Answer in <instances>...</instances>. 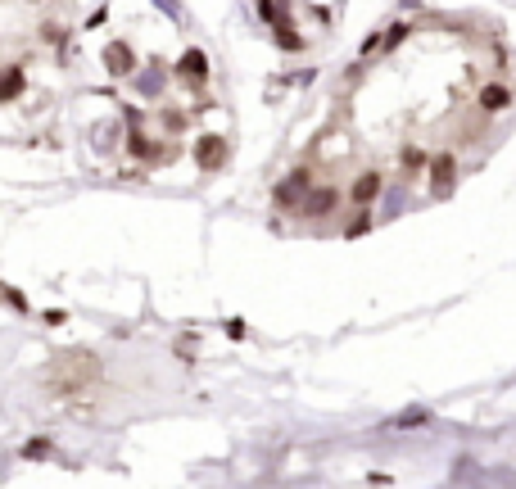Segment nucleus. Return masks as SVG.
Masks as SVG:
<instances>
[{"mask_svg": "<svg viewBox=\"0 0 516 489\" xmlns=\"http://www.w3.org/2000/svg\"><path fill=\"white\" fill-rule=\"evenodd\" d=\"M512 104V91L498 87V82H489V87H480V109H489V114H498V109Z\"/></svg>", "mask_w": 516, "mask_h": 489, "instance_id": "1", "label": "nucleus"}, {"mask_svg": "<svg viewBox=\"0 0 516 489\" xmlns=\"http://www.w3.org/2000/svg\"><path fill=\"white\" fill-rule=\"evenodd\" d=\"M453 168H458V163H453L448 154H439L435 163H430V177H435V186H439V190H444V181H453Z\"/></svg>", "mask_w": 516, "mask_h": 489, "instance_id": "2", "label": "nucleus"}]
</instances>
